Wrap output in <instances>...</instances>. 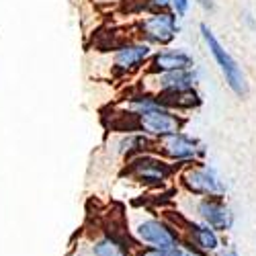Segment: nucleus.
I'll return each instance as SVG.
<instances>
[{
  "label": "nucleus",
  "mask_w": 256,
  "mask_h": 256,
  "mask_svg": "<svg viewBox=\"0 0 256 256\" xmlns=\"http://www.w3.org/2000/svg\"><path fill=\"white\" fill-rule=\"evenodd\" d=\"M176 164L168 162L166 158H162L158 152H146V154H138L134 158H127V166L123 170V174H127L130 178L146 184V186H164L170 178L178 172Z\"/></svg>",
  "instance_id": "nucleus-1"
},
{
  "label": "nucleus",
  "mask_w": 256,
  "mask_h": 256,
  "mask_svg": "<svg viewBox=\"0 0 256 256\" xmlns=\"http://www.w3.org/2000/svg\"><path fill=\"white\" fill-rule=\"evenodd\" d=\"M199 31H201V37H203V44L207 46L209 54L213 56V60H216V64L220 66L226 82L230 90L236 94V96H246L248 94V82H246V76H244V70L240 68V64L234 60V56L222 46V41L216 37V33H213L209 29V25L201 23L199 25Z\"/></svg>",
  "instance_id": "nucleus-2"
},
{
  "label": "nucleus",
  "mask_w": 256,
  "mask_h": 256,
  "mask_svg": "<svg viewBox=\"0 0 256 256\" xmlns=\"http://www.w3.org/2000/svg\"><path fill=\"white\" fill-rule=\"evenodd\" d=\"M178 182L186 193L195 197H226V184L222 182L218 170L205 162H190L180 166Z\"/></svg>",
  "instance_id": "nucleus-3"
},
{
  "label": "nucleus",
  "mask_w": 256,
  "mask_h": 256,
  "mask_svg": "<svg viewBox=\"0 0 256 256\" xmlns=\"http://www.w3.org/2000/svg\"><path fill=\"white\" fill-rule=\"evenodd\" d=\"M178 14L174 10L166 12H150L138 23V33L142 41L160 48H168L178 35Z\"/></svg>",
  "instance_id": "nucleus-4"
},
{
  "label": "nucleus",
  "mask_w": 256,
  "mask_h": 256,
  "mask_svg": "<svg viewBox=\"0 0 256 256\" xmlns=\"http://www.w3.org/2000/svg\"><path fill=\"white\" fill-rule=\"evenodd\" d=\"M205 144H201L193 136H186L184 132H176L158 142V154L176 166L199 162L205 156Z\"/></svg>",
  "instance_id": "nucleus-5"
},
{
  "label": "nucleus",
  "mask_w": 256,
  "mask_h": 256,
  "mask_svg": "<svg viewBox=\"0 0 256 256\" xmlns=\"http://www.w3.org/2000/svg\"><path fill=\"white\" fill-rule=\"evenodd\" d=\"M134 234L140 244H144L146 248H160V250H168V248H178L180 246V234L178 230L160 218H144L136 224Z\"/></svg>",
  "instance_id": "nucleus-6"
},
{
  "label": "nucleus",
  "mask_w": 256,
  "mask_h": 256,
  "mask_svg": "<svg viewBox=\"0 0 256 256\" xmlns=\"http://www.w3.org/2000/svg\"><path fill=\"white\" fill-rule=\"evenodd\" d=\"M199 74L195 68L186 70H172V72H162V74H144L142 78V90L160 94V92H178L197 88Z\"/></svg>",
  "instance_id": "nucleus-7"
},
{
  "label": "nucleus",
  "mask_w": 256,
  "mask_h": 256,
  "mask_svg": "<svg viewBox=\"0 0 256 256\" xmlns=\"http://www.w3.org/2000/svg\"><path fill=\"white\" fill-rule=\"evenodd\" d=\"M152 52H154V48L142 39L127 41V44L117 48V52L113 56V68H115V72H119L123 76L138 74L140 70H146Z\"/></svg>",
  "instance_id": "nucleus-8"
},
{
  "label": "nucleus",
  "mask_w": 256,
  "mask_h": 256,
  "mask_svg": "<svg viewBox=\"0 0 256 256\" xmlns=\"http://www.w3.org/2000/svg\"><path fill=\"white\" fill-rule=\"evenodd\" d=\"M195 213L205 226L213 228L218 234H226L234 228V213L224 197H199Z\"/></svg>",
  "instance_id": "nucleus-9"
},
{
  "label": "nucleus",
  "mask_w": 256,
  "mask_h": 256,
  "mask_svg": "<svg viewBox=\"0 0 256 256\" xmlns=\"http://www.w3.org/2000/svg\"><path fill=\"white\" fill-rule=\"evenodd\" d=\"M186 68H195V60L188 52L174 50V48H162L158 52H152L144 74H162V72H172V70H186Z\"/></svg>",
  "instance_id": "nucleus-10"
},
{
  "label": "nucleus",
  "mask_w": 256,
  "mask_h": 256,
  "mask_svg": "<svg viewBox=\"0 0 256 256\" xmlns=\"http://www.w3.org/2000/svg\"><path fill=\"white\" fill-rule=\"evenodd\" d=\"M176 230L182 228V232L186 234V238L190 244H193L197 250H201L203 254H213V252H218L222 248V240H220V234L205 226L203 222H188V220H180L178 226H174Z\"/></svg>",
  "instance_id": "nucleus-11"
},
{
  "label": "nucleus",
  "mask_w": 256,
  "mask_h": 256,
  "mask_svg": "<svg viewBox=\"0 0 256 256\" xmlns=\"http://www.w3.org/2000/svg\"><path fill=\"white\" fill-rule=\"evenodd\" d=\"M158 102L166 109H172L176 113H186V111H195L201 106V94L197 88H188V90H178V92H160L156 94Z\"/></svg>",
  "instance_id": "nucleus-12"
},
{
  "label": "nucleus",
  "mask_w": 256,
  "mask_h": 256,
  "mask_svg": "<svg viewBox=\"0 0 256 256\" xmlns=\"http://www.w3.org/2000/svg\"><path fill=\"white\" fill-rule=\"evenodd\" d=\"M90 254L92 256H130V250H127V246L119 238L102 236V238L92 242Z\"/></svg>",
  "instance_id": "nucleus-13"
},
{
  "label": "nucleus",
  "mask_w": 256,
  "mask_h": 256,
  "mask_svg": "<svg viewBox=\"0 0 256 256\" xmlns=\"http://www.w3.org/2000/svg\"><path fill=\"white\" fill-rule=\"evenodd\" d=\"M136 256H182V248H168V250H160V248H140L136 252Z\"/></svg>",
  "instance_id": "nucleus-14"
},
{
  "label": "nucleus",
  "mask_w": 256,
  "mask_h": 256,
  "mask_svg": "<svg viewBox=\"0 0 256 256\" xmlns=\"http://www.w3.org/2000/svg\"><path fill=\"white\" fill-rule=\"evenodd\" d=\"M170 6H172V10H174L178 16H184V14L188 12L190 0H170Z\"/></svg>",
  "instance_id": "nucleus-15"
},
{
  "label": "nucleus",
  "mask_w": 256,
  "mask_h": 256,
  "mask_svg": "<svg viewBox=\"0 0 256 256\" xmlns=\"http://www.w3.org/2000/svg\"><path fill=\"white\" fill-rule=\"evenodd\" d=\"M195 2L203 8V10H207V12H211V10H216V2L213 0H195Z\"/></svg>",
  "instance_id": "nucleus-16"
},
{
  "label": "nucleus",
  "mask_w": 256,
  "mask_h": 256,
  "mask_svg": "<svg viewBox=\"0 0 256 256\" xmlns=\"http://www.w3.org/2000/svg\"><path fill=\"white\" fill-rule=\"evenodd\" d=\"M222 256H240V254H238V250H236V248H228V250H224V252H222Z\"/></svg>",
  "instance_id": "nucleus-17"
}]
</instances>
